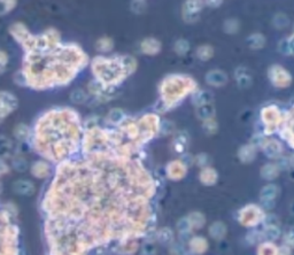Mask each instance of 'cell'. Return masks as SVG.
<instances>
[{"mask_svg": "<svg viewBox=\"0 0 294 255\" xmlns=\"http://www.w3.org/2000/svg\"><path fill=\"white\" fill-rule=\"evenodd\" d=\"M207 1H208L210 5H217L220 1V0H207Z\"/></svg>", "mask_w": 294, "mask_h": 255, "instance_id": "obj_4", "label": "cell"}, {"mask_svg": "<svg viewBox=\"0 0 294 255\" xmlns=\"http://www.w3.org/2000/svg\"><path fill=\"white\" fill-rule=\"evenodd\" d=\"M34 190V184L31 182H28V180H18V182L14 183V191L18 193V195H33Z\"/></svg>", "mask_w": 294, "mask_h": 255, "instance_id": "obj_1", "label": "cell"}, {"mask_svg": "<svg viewBox=\"0 0 294 255\" xmlns=\"http://www.w3.org/2000/svg\"><path fill=\"white\" fill-rule=\"evenodd\" d=\"M72 99H73V101L82 102V101H84L85 95L82 91H79V90H76V91L72 95Z\"/></svg>", "mask_w": 294, "mask_h": 255, "instance_id": "obj_3", "label": "cell"}, {"mask_svg": "<svg viewBox=\"0 0 294 255\" xmlns=\"http://www.w3.org/2000/svg\"><path fill=\"white\" fill-rule=\"evenodd\" d=\"M17 5V0H0V15H4Z\"/></svg>", "mask_w": 294, "mask_h": 255, "instance_id": "obj_2", "label": "cell"}]
</instances>
